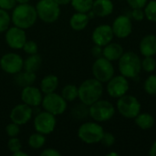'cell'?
<instances>
[{
	"mask_svg": "<svg viewBox=\"0 0 156 156\" xmlns=\"http://www.w3.org/2000/svg\"><path fill=\"white\" fill-rule=\"evenodd\" d=\"M11 16L8 11L0 8V33L5 32L10 27Z\"/></svg>",
	"mask_w": 156,
	"mask_h": 156,
	"instance_id": "obj_32",
	"label": "cell"
},
{
	"mask_svg": "<svg viewBox=\"0 0 156 156\" xmlns=\"http://www.w3.org/2000/svg\"><path fill=\"white\" fill-rule=\"evenodd\" d=\"M79 89V97L80 101L84 104L90 106L97 101H99L103 94V83L96 80L95 78L88 79L84 80Z\"/></svg>",
	"mask_w": 156,
	"mask_h": 156,
	"instance_id": "obj_3",
	"label": "cell"
},
{
	"mask_svg": "<svg viewBox=\"0 0 156 156\" xmlns=\"http://www.w3.org/2000/svg\"><path fill=\"white\" fill-rule=\"evenodd\" d=\"M91 71L93 78L102 83H107L114 76L115 73L112 62L104 57H101L95 59L91 67Z\"/></svg>",
	"mask_w": 156,
	"mask_h": 156,
	"instance_id": "obj_8",
	"label": "cell"
},
{
	"mask_svg": "<svg viewBox=\"0 0 156 156\" xmlns=\"http://www.w3.org/2000/svg\"><path fill=\"white\" fill-rule=\"evenodd\" d=\"M33 116L32 107L22 102L16 105L10 112L9 118L12 122H15L18 125H24L27 123Z\"/></svg>",
	"mask_w": 156,
	"mask_h": 156,
	"instance_id": "obj_15",
	"label": "cell"
},
{
	"mask_svg": "<svg viewBox=\"0 0 156 156\" xmlns=\"http://www.w3.org/2000/svg\"><path fill=\"white\" fill-rule=\"evenodd\" d=\"M116 110L123 118L133 120L142 112V104L135 96L125 94L117 99Z\"/></svg>",
	"mask_w": 156,
	"mask_h": 156,
	"instance_id": "obj_5",
	"label": "cell"
},
{
	"mask_svg": "<svg viewBox=\"0 0 156 156\" xmlns=\"http://www.w3.org/2000/svg\"><path fill=\"white\" fill-rule=\"evenodd\" d=\"M41 65H42V58L40 55L36 53V54L28 55V57L26 59H24L23 69L29 72L36 73L40 69Z\"/></svg>",
	"mask_w": 156,
	"mask_h": 156,
	"instance_id": "obj_25",
	"label": "cell"
},
{
	"mask_svg": "<svg viewBox=\"0 0 156 156\" xmlns=\"http://www.w3.org/2000/svg\"><path fill=\"white\" fill-rule=\"evenodd\" d=\"M27 144H28L29 147L34 150L41 149L46 144V137L44 134L36 132L29 136Z\"/></svg>",
	"mask_w": 156,
	"mask_h": 156,
	"instance_id": "obj_28",
	"label": "cell"
},
{
	"mask_svg": "<svg viewBox=\"0 0 156 156\" xmlns=\"http://www.w3.org/2000/svg\"><path fill=\"white\" fill-rule=\"evenodd\" d=\"M33 124L36 132L42 133L44 135H48L51 133H53L56 128V116L46 111L40 112L37 114H36Z\"/></svg>",
	"mask_w": 156,
	"mask_h": 156,
	"instance_id": "obj_10",
	"label": "cell"
},
{
	"mask_svg": "<svg viewBox=\"0 0 156 156\" xmlns=\"http://www.w3.org/2000/svg\"><path fill=\"white\" fill-rule=\"evenodd\" d=\"M58 5H67L69 4H70L71 0H54Z\"/></svg>",
	"mask_w": 156,
	"mask_h": 156,
	"instance_id": "obj_44",
	"label": "cell"
},
{
	"mask_svg": "<svg viewBox=\"0 0 156 156\" xmlns=\"http://www.w3.org/2000/svg\"><path fill=\"white\" fill-rule=\"evenodd\" d=\"M149 155L151 156H156V140L153 143V144L150 147L149 150Z\"/></svg>",
	"mask_w": 156,
	"mask_h": 156,
	"instance_id": "obj_43",
	"label": "cell"
},
{
	"mask_svg": "<svg viewBox=\"0 0 156 156\" xmlns=\"http://www.w3.org/2000/svg\"><path fill=\"white\" fill-rule=\"evenodd\" d=\"M142 69L147 73H153L156 69V59L154 57H144L142 59Z\"/></svg>",
	"mask_w": 156,
	"mask_h": 156,
	"instance_id": "obj_33",
	"label": "cell"
},
{
	"mask_svg": "<svg viewBox=\"0 0 156 156\" xmlns=\"http://www.w3.org/2000/svg\"><path fill=\"white\" fill-rule=\"evenodd\" d=\"M41 106L44 111L57 116L63 114L67 110V101L61 96V94H58L56 92L45 94L43 97Z\"/></svg>",
	"mask_w": 156,
	"mask_h": 156,
	"instance_id": "obj_9",
	"label": "cell"
},
{
	"mask_svg": "<svg viewBox=\"0 0 156 156\" xmlns=\"http://www.w3.org/2000/svg\"><path fill=\"white\" fill-rule=\"evenodd\" d=\"M24 59L16 53L9 52L4 54L0 58V68L8 74L14 75L23 69Z\"/></svg>",
	"mask_w": 156,
	"mask_h": 156,
	"instance_id": "obj_12",
	"label": "cell"
},
{
	"mask_svg": "<svg viewBox=\"0 0 156 156\" xmlns=\"http://www.w3.org/2000/svg\"><path fill=\"white\" fill-rule=\"evenodd\" d=\"M145 18L148 21L156 23V0H150L144 7Z\"/></svg>",
	"mask_w": 156,
	"mask_h": 156,
	"instance_id": "obj_30",
	"label": "cell"
},
{
	"mask_svg": "<svg viewBox=\"0 0 156 156\" xmlns=\"http://www.w3.org/2000/svg\"><path fill=\"white\" fill-rule=\"evenodd\" d=\"M102 48H103V47H101L99 45L94 44V46L90 49V53H91L92 57L95 58L102 57Z\"/></svg>",
	"mask_w": 156,
	"mask_h": 156,
	"instance_id": "obj_41",
	"label": "cell"
},
{
	"mask_svg": "<svg viewBox=\"0 0 156 156\" xmlns=\"http://www.w3.org/2000/svg\"><path fill=\"white\" fill-rule=\"evenodd\" d=\"M148 1L149 0H126L127 4L129 5V6L132 9H133V8H144Z\"/></svg>",
	"mask_w": 156,
	"mask_h": 156,
	"instance_id": "obj_39",
	"label": "cell"
},
{
	"mask_svg": "<svg viewBox=\"0 0 156 156\" xmlns=\"http://www.w3.org/2000/svg\"><path fill=\"white\" fill-rule=\"evenodd\" d=\"M17 4H26V3H28L30 0H16Z\"/></svg>",
	"mask_w": 156,
	"mask_h": 156,
	"instance_id": "obj_46",
	"label": "cell"
},
{
	"mask_svg": "<svg viewBox=\"0 0 156 156\" xmlns=\"http://www.w3.org/2000/svg\"><path fill=\"white\" fill-rule=\"evenodd\" d=\"M35 7L37 17L45 23H53L60 16V5L54 0H39Z\"/></svg>",
	"mask_w": 156,
	"mask_h": 156,
	"instance_id": "obj_7",
	"label": "cell"
},
{
	"mask_svg": "<svg viewBox=\"0 0 156 156\" xmlns=\"http://www.w3.org/2000/svg\"><path fill=\"white\" fill-rule=\"evenodd\" d=\"M101 144L105 147H112L115 144V136L109 132H104L103 136L101 140Z\"/></svg>",
	"mask_w": 156,
	"mask_h": 156,
	"instance_id": "obj_37",
	"label": "cell"
},
{
	"mask_svg": "<svg viewBox=\"0 0 156 156\" xmlns=\"http://www.w3.org/2000/svg\"><path fill=\"white\" fill-rule=\"evenodd\" d=\"M22 49L27 55H32V54L37 53V51H38V46H37V42H35L33 40H27L25 42Z\"/></svg>",
	"mask_w": 156,
	"mask_h": 156,
	"instance_id": "obj_35",
	"label": "cell"
},
{
	"mask_svg": "<svg viewBox=\"0 0 156 156\" xmlns=\"http://www.w3.org/2000/svg\"><path fill=\"white\" fill-rule=\"evenodd\" d=\"M22 102L29 105L30 107H37L41 105L43 100V93L40 89L34 87L33 85L27 86L22 89L21 91Z\"/></svg>",
	"mask_w": 156,
	"mask_h": 156,
	"instance_id": "obj_17",
	"label": "cell"
},
{
	"mask_svg": "<svg viewBox=\"0 0 156 156\" xmlns=\"http://www.w3.org/2000/svg\"><path fill=\"white\" fill-rule=\"evenodd\" d=\"M106 155L107 156H119L120 154H119L118 153H115V152H111V153L107 154Z\"/></svg>",
	"mask_w": 156,
	"mask_h": 156,
	"instance_id": "obj_47",
	"label": "cell"
},
{
	"mask_svg": "<svg viewBox=\"0 0 156 156\" xmlns=\"http://www.w3.org/2000/svg\"><path fill=\"white\" fill-rule=\"evenodd\" d=\"M139 50L144 57H154L156 55V35L148 34L144 36L139 43Z\"/></svg>",
	"mask_w": 156,
	"mask_h": 156,
	"instance_id": "obj_18",
	"label": "cell"
},
{
	"mask_svg": "<svg viewBox=\"0 0 156 156\" xmlns=\"http://www.w3.org/2000/svg\"><path fill=\"white\" fill-rule=\"evenodd\" d=\"M124 53V49L120 43L110 42L105 45L102 48V57L109 59L110 61H118L122 55Z\"/></svg>",
	"mask_w": 156,
	"mask_h": 156,
	"instance_id": "obj_20",
	"label": "cell"
},
{
	"mask_svg": "<svg viewBox=\"0 0 156 156\" xmlns=\"http://www.w3.org/2000/svg\"><path fill=\"white\" fill-rule=\"evenodd\" d=\"M114 37V34L111 25L101 24L96 27L91 34L92 42L95 45H99L101 47H104L112 41Z\"/></svg>",
	"mask_w": 156,
	"mask_h": 156,
	"instance_id": "obj_16",
	"label": "cell"
},
{
	"mask_svg": "<svg viewBox=\"0 0 156 156\" xmlns=\"http://www.w3.org/2000/svg\"><path fill=\"white\" fill-rule=\"evenodd\" d=\"M16 0H0V8L4 10H12L16 5Z\"/></svg>",
	"mask_w": 156,
	"mask_h": 156,
	"instance_id": "obj_40",
	"label": "cell"
},
{
	"mask_svg": "<svg viewBox=\"0 0 156 156\" xmlns=\"http://www.w3.org/2000/svg\"><path fill=\"white\" fill-rule=\"evenodd\" d=\"M104 129L97 122H86L78 129L79 139L87 144H96L101 143Z\"/></svg>",
	"mask_w": 156,
	"mask_h": 156,
	"instance_id": "obj_4",
	"label": "cell"
},
{
	"mask_svg": "<svg viewBox=\"0 0 156 156\" xmlns=\"http://www.w3.org/2000/svg\"><path fill=\"white\" fill-rule=\"evenodd\" d=\"M37 14L36 7L26 4H18L12 9L11 21L14 26L23 29L32 27L37 19Z\"/></svg>",
	"mask_w": 156,
	"mask_h": 156,
	"instance_id": "obj_1",
	"label": "cell"
},
{
	"mask_svg": "<svg viewBox=\"0 0 156 156\" xmlns=\"http://www.w3.org/2000/svg\"><path fill=\"white\" fill-rule=\"evenodd\" d=\"M7 147L11 154H14L19 150H22V144L17 137H11L7 142Z\"/></svg>",
	"mask_w": 156,
	"mask_h": 156,
	"instance_id": "obj_34",
	"label": "cell"
},
{
	"mask_svg": "<svg viewBox=\"0 0 156 156\" xmlns=\"http://www.w3.org/2000/svg\"><path fill=\"white\" fill-rule=\"evenodd\" d=\"M130 89L129 79L122 75L113 76L108 82L106 86V90L108 95L113 99H119L120 97L127 94Z\"/></svg>",
	"mask_w": 156,
	"mask_h": 156,
	"instance_id": "obj_11",
	"label": "cell"
},
{
	"mask_svg": "<svg viewBox=\"0 0 156 156\" xmlns=\"http://www.w3.org/2000/svg\"><path fill=\"white\" fill-rule=\"evenodd\" d=\"M5 133L9 138L17 137L20 133V125L11 122V123L7 124L5 127Z\"/></svg>",
	"mask_w": 156,
	"mask_h": 156,
	"instance_id": "obj_36",
	"label": "cell"
},
{
	"mask_svg": "<svg viewBox=\"0 0 156 156\" xmlns=\"http://www.w3.org/2000/svg\"><path fill=\"white\" fill-rule=\"evenodd\" d=\"M90 22V17L87 13L76 12L69 19V26L75 31H81L85 29Z\"/></svg>",
	"mask_w": 156,
	"mask_h": 156,
	"instance_id": "obj_22",
	"label": "cell"
},
{
	"mask_svg": "<svg viewBox=\"0 0 156 156\" xmlns=\"http://www.w3.org/2000/svg\"><path fill=\"white\" fill-rule=\"evenodd\" d=\"M118 69L121 75L127 79L137 78L142 69V58L133 51H124L118 60Z\"/></svg>",
	"mask_w": 156,
	"mask_h": 156,
	"instance_id": "obj_2",
	"label": "cell"
},
{
	"mask_svg": "<svg viewBox=\"0 0 156 156\" xmlns=\"http://www.w3.org/2000/svg\"><path fill=\"white\" fill-rule=\"evenodd\" d=\"M58 78L56 75L49 74L44 77L40 82V90L43 94L55 92L58 87Z\"/></svg>",
	"mask_w": 156,
	"mask_h": 156,
	"instance_id": "obj_23",
	"label": "cell"
},
{
	"mask_svg": "<svg viewBox=\"0 0 156 156\" xmlns=\"http://www.w3.org/2000/svg\"><path fill=\"white\" fill-rule=\"evenodd\" d=\"M94 0H71L70 5L76 12L88 13L91 10Z\"/></svg>",
	"mask_w": 156,
	"mask_h": 156,
	"instance_id": "obj_29",
	"label": "cell"
},
{
	"mask_svg": "<svg viewBox=\"0 0 156 156\" xmlns=\"http://www.w3.org/2000/svg\"><path fill=\"white\" fill-rule=\"evenodd\" d=\"M114 37L118 38H126L133 33V21L127 15H120L113 20L111 25Z\"/></svg>",
	"mask_w": 156,
	"mask_h": 156,
	"instance_id": "obj_13",
	"label": "cell"
},
{
	"mask_svg": "<svg viewBox=\"0 0 156 156\" xmlns=\"http://www.w3.org/2000/svg\"><path fill=\"white\" fill-rule=\"evenodd\" d=\"M37 79L36 73L29 72L27 70L19 71L14 74V82L16 86L20 88H25L27 86H31L35 83Z\"/></svg>",
	"mask_w": 156,
	"mask_h": 156,
	"instance_id": "obj_21",
	"label": "cell"
},
{
	"mask_svg": "<svg viewBox=\"0 0 156 156\" xmlns=\"http://www.w3.org/2000/svg\"><path fill=\"white\" fill-rule=\"evenodd\" d=\"M118 1H122V0H118Z\"/></svg>",
	"mask_w": 156,
	"mask_h": 156,
	"instance_id": "obj_48",
	"label": "cell"
},
{
	"mask_svg": "<svg viewBox=\"0 0 156 156\" xmlns=\"http://www.w3.org/2000/svg\"><path fill=\"white\" fill-rule=\"evenodd\" d=\"M5 42L13 49H22L27 39L25 29L18 27H11L5 31Z\"/></svg>",
	"mask_w": 156,
	"mask_h": 156,
	"instance_id": "obj_14",
	"label": "cell"
},
{
	"mask_svg": "<svg viewBox=\"0 0 156 156\" xmlns=\"http://www.w3.org/2000/svg\"><path fill=\"white\" fill-rule=\"evenodd\" d=\"M144 90L148 95H156V74H151L145 79Z\"/></svg>",
	"mask_w": 156,
	"mask_h": 156,
	"instance_id": "obj_31",
	"label": "cell"
},
{
	"mask_svg": "<svg viewBox=\"0 0 156 156\" xmlns=\"http://www.w3.org/2000/svg\"><path fill=\"white\" fill-rule=\"evenodd\" d=\"M131 18H133L135 21H138V22L143 21L145 18L144 8H133V9H132Z\"/></svg>",
	"mask_w": 156,
	"mask_h": 156,
	"instance_id": "obj_38",
	"label": "cell"
},
{
	"mask_svg": "<svg viewBox=\"0 0 156 156\" xmlns=\"http://www.w3.org/2000/svg\"><path fill=\"white\" fill-rule=\"evenodd\" d=\"M70 114L73 119L77 121L85 120L87 117L90 116V106L84 104L83 102L76 103L70 111Z\"/></svg>",
	"mask_w": 156,
	"mask_h": 156,
	"instance_id": "obj_26",
	"label": "cell"
},
{
	"mask_svg": "<svg viewBox=\"0 0 156 156\" xmlns=\"http://www.w3.org/2000/svg\"><path fill=\"white\" fill-rule=\"evenodd\" d=\"M40 155L41 156H60L61 154L54 149V148H48V149H45L43 150L41 153H40Z\"/></svg>",
	"mask_w": 156,
	"mask_h": 156,
	"instance_id": "obj_42",
	"label": "cell"
},
{
	"mask_svg": "<svg viewBox=\"0 0 156 156\" xmlns=\"http://www.w3.org/2000/svg\"><path fill=\"white\" fill-rule=\"evenodd\" d=\"M116 112L114 105L106 100L100 99L90 106V117L97 122H105L113 118Z\"/></svg>",
	"mask_w": 156,
	"mask_h": 156,
	"instance_id": "obj_6",
	"label": "cell"
},
{
	"mask_svg": "<svg viewBox=\"0 0 156 156\" xmlns=\"http://www.w3.org/2000/svg\"><path fill=\"white\" fill-rule=\"evenodd\" d=\"M61 96L67 101V102L74 101L79 97V89L76 85L68 84L62 89Z\"/></svg>",
	"mask_w": 156,
	"mask_h": 156,
	"instance_id": "obj_27",
	"label": "cell"
},
{
	"mask_svg": "<svg viewBox=\"0 0 156 156\" xmlns=\"http://www.w3.org/2000/svg\"><path fill=\"white\" fill-rule=\"evenodd\" d=\"M91 10L96 16L106 17L113 13L114 4L112 0H94Z\"/></svg>",
	"mask_w": 156,
	"mask_h": 156,
	"instance_id": "obj_19",
	"label": "cell"
},
{
	"mask_svg": "<svg viewBox=\"0 0 156 156\" xmlns=\"http://www.w3.org/2000/svg\"><path fill=\"white\" fill-rule=\"evenodd\" d=\"M134 122L138 128L143 131H147L152 129L155 124L154 117L148 112H140L134 119Z\"/></svg>",
	"mask_w": 156,
	"mask_h": 156,
	"instance_id": "obj_24",
	"label": "cell"
},
{
	"mask_svg": "<svg viewBox=\"0 0 156 156\" xmlns=\"http://www.w3.org/2000/svg\"><path fill=\"white\" fill-rule=\"evenodd\" d=\"M12 155L13 156H27L28 154H27V153L23 152L22 150H19V151H17V152H16V153L12 154Z\"/></svg>",
	"mask_w": 156,
	"mask_h": 156,
	"instance_id": "obj_45",
	"label": "cell"
}]
</instances>
